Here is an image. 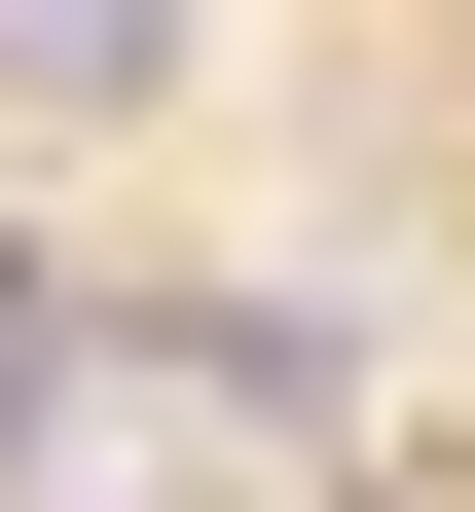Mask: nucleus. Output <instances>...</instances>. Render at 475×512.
<instances>
[{
    "label": "nucleus",
    "instance_id": "2",
    "mask_svg": "<svg viewBox=\"0 0 475 512\" xmlns=\"http://www.w3.org/2000/svg\"><path fill=\"white\" fill-rule=\"evenodd\" d=\"M0 74H37V110H110V74H183V37H147V0H0Z\"/></svg>",
    "mask_w": 475,
    "mask_h": 512
},
{
    "label": "nucleus",
    "instance_id": "1",
    "mask_svg": "<svg viewBox=\"0 0 475 512\" xmlns=\"http://www.w3.org/2000/svg\"><path fill=\"white\" fill-rule=\"evenodd\" d=\"M74 476V293H37V256H0V512Z\"/></svg>",
    "mask_w": 475,
    "mask_h": 512
}]
</instances>
